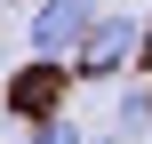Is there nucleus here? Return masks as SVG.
<instances>
[{"mask_svg":"<svg viewBox=\"0 0 152 144\" xmlns=\"http://www.w3.org/2000/svg\"><path fill=\"white\" fill-rule=\"evenodd\" d=\"M80 136H88L80 120H64V112H48V120H32V136H24V144H80Z\"/></svg>","mask_w":152,"mask_h":144,"instance_id":"5","label":"nucleus"},{"mask_svg":"<svg viewBox=\"0 0 152 144\" xmlns=\"http://www.w3.org/2000/svg\"><path fill=\"white\" fill-rule=\"evenodd\" d=\"M56 88H64V56H24V72L8 80V112L16 120H48Z\"/></svg>","mask_w":152,"mask_h":144,"instance_id":"3","label":"nucleus"},{"mask_svg":"<svg viewBox=\"0 0 152 144\" xmlns=\"http://www.w3.org/2000/svg\"><path fill=\"white\" fill-rule=\"evenodd\" d=\"M80 144H120V136H112V128H96V136H80Z\"/></svg>","mask_w":152,"mask_h":144,"instance_id":"7","label":"nucleus"},{"mask_svg":"<svg viewBox=\"0 0 152 144\" xmlns=\"http://www.w3.org/2000/svg\"><path fill=\"white\" fill-rule=\"evenodd\" d=\"M136 32H144V16H128V8H96V24L80 32V48L64 56L72 80H88V88L128 80V72H136Z\"/></svg>","mask_w":152,"mask_h":144,"instance_id":"1","label":"nucleus"},{"mask_svg":"<svg viewBox=\"0 0 152 144\" xmlns=\"http://www.w3.org/2000/svg\"><path fill=\"white\" fill-rule=\"evenodd\" d=\"M96 8H104V0H32L24 48H32V56H72V48H80V32L96 24Z\"/></svg>","mask_w":152,"mask_h":144,"instance_id":"2","label":"nucleus"},{"mask_svg":"<svg viewBox=\"0 0 152 144\" xmlns=\"http://www.w3.org/2000/svg\"><path fill=\"white\" fill-rule=\"evenodd\" d=\"M112 136H120V144L152 136V80H128V88H120V104H112Z\"/></svg>","mask_w":152,"mask_h":144,"instance_id":"4","label":"nucleus"},{"mask_svg":"<svg viewBox=\"0 0 152 144\" xmlns=\"http://www.w3.org/2000/svg\"><path fill=\"white\" fill-rule=\"evenodd\" d=\"M136 72L152 80V16H144V32H136Z\"/></svg>","mask_w":152,"mask_h":144,"instance_id":"6","label":"nucleus"}]
</instances>
